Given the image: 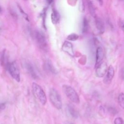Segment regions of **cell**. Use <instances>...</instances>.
I'll use <instances>...</instances> for the list:
<instances>
[{
	"mask_svg": "<svg viewBox=\"0 0 124 124\" xmlns=\"http://www.w3.org/2000/svg\"><path fill=\"white\" fill-rule=\"evenodd\" d=\"M120 74H121V77L122 78L124 79V66L122 67V68L121 70Z\"/></svg>",
	"mask_w": 124,
	"mask_h": 124,
	"instance_id": "cell-23",
	"label": "cell"
},
{
	"mask_svg": "<svg viewBox=\"0 0 124 124\" xmlns=\"http://www.w3.org/2000/svg\"><path fill=\"white\" fill-rule=\"evenodd\" d=\"M51 21L53 24H57L60 19V15L59 12L55 9H53L51 15Z\"/></svg>",
	"mask_w": 124,
	"mask_h": 124,
	"instance_id": "cell-12",
	"label": "cell"
},
{
	"mask_svg": "<svg viewBox=\"0 0 124 124\" xmlns=\"http://www.w3.org/2000/svg\"><path fill=\"white\" fill-rule=\"evenodd\" d=\"M45 66L46 67V69L49 71L50 72L53 73V74H56L57 73V71L54 66L53 65L52 62L49 61L48 60L46 62L45 64Z\"/></svg>",
	"mask_w": 124,
	"mask_h": 124,
	"instance_id": "cell-14",
	"label": "cell"
},
{
	"mask_svg": "<svg viewBox=\"0 0 124 124\" xmlns=\"http://www.w3.org/2000/svg\"><path fill=\"white\" fill-rule=\"evenodd\" d=\"M1 11H2V9L1 8V7L0 6V13L1 12Z\"/></svg>",
	"mask_w": 124,
	"mask_h": 124,
	"instance_id": "cell-26",
	"label": "cell"
},
{
	"mask_svg": "<svg viewBox=\"0 0 124 124\" xmlns=\"http://www.w3.org/2000/svg\"><path fill=\"white\" fill-rule=\"evenodd\" d=\"M104 53L103 48L100 46L98 47L96 51V61L95 64V67L98 65L102 62L104 58Z\"/></svg>",
	"mask_w": 124,
	"mask_h": 124,
	"instance_id": "cell-10",
	"label": "cell"
},
{
	"mask_svg": "<svg viewBox=\"0 0 124 124\" xmlns=\"http://www.w3.org/2000/svg\"><path fill=\"white\" fill-rule=\"evenodd\" d=\"M114 68L112 67V66L110 65L108 68L107 71L105 75V76L103 79V82L105 84H107V85L109 84L111 82L114 77Z\"/></svg>",
	"mask_w": 124,
	"mask_h": 124,
	"instance_id": "cell-7",
	"label": "cell"
},
{
	"mask_svg": "<svg viewBox=\"0 0 124 124\" xmlns=\"http://www.w3.org/2000/svg\"><path fill=\"white\" fill-rule=\"evenodd\" d=\"M6 66L12 78H14L17 82H20V75L16 63L15 62H8Z\"/></svg>",
	"mask_w": 124,
	"mask_h": 124,
	"instance_id": "cell-3",
	"label": "cell"
},
{
	"mask_svg": "<svg viewBox=\"0 0 124 124\" xmlns=\"http://www.w3.org/2000/svg\"><path fill=\"white\" fill-rule=\"evenodd\" d=\"M89 27V23L88 20L86 18L84 17L83 20V24H82V32L86 33L87 32Z\"/></svg>",
	"mask_w": 124,
	"mask_h": 124,
	"instance_id": "cell-17",
	"label": "cell"
},
{
	"mask_svg": "<svg viewBox=\"0 0 124 124\" xmlns=\"http://www.w3.org/2000/svg\"><path fill=\"white\" fill-rule=\"evenodd\" d=\"M25 67L28 72L30 76L33 79H37L38 78V75L36 72L34 66L29 62H26L25 63Z\"/></svg>",
	"mask_w": 124,
	"mask_h": 124,
	"instance_id": "cell-9",
	"label": "cell"
},
{
	"mask_svg": "<svg viewBox=\"0 0 124 124\" xmlns=\"http://www.w3.org/2000/svg\"></svg>",
	"mask_w": 124,
	"mask_h": 124,
	"instance_id": "cell-27",
	"label": "cell"
},
{
	"mask_svg": "<svg viewBox=\"0 0 124 124\" xmlns=\"http://www.w3.org/2000/svg\"><path fill=\"white\" fill-rule=\"evenodd\" d=\"M79 38V36L78 34L76 33H71L69 34L67 37V39L70 41H75L77 40Z\"/></svg>",
	"mask_w": 124,
	"mask_h": 124,
	"instance_id": "cell-18",
	"label": "cell"
},
{
	"mask_svg": "<svg viewBox=\"0 0 124 124\" xmlns=\"http://www.w3.org/2000/svg\"><path fill=\"white\" fill-rule=\"evenodd\" d=\"M65 124H74L72 123V122H70V121H67V122H65Z\"/></svg>",
	"mask_w": 124,
	"mask_h": 124,
	"instance_id": "cell-25",
	"label": "cell"
},
{
	"mask_svg": "<svg viewBox=\"0 0 124 124\" xmlns=\"http://www.w3.org/2000/svg\"><path fill=\"white\" fill-rule=\"evenodd\" d=\"M49 98L51 104L57 109L62 108V102L61 96L58 91L54 88H51L49 92Z\"/></svg>",
	"mask_w": 124,
	"mask_h": 124,
	"instance_id": "cell-1",
	"label": "cell"
},
{
	"mask_svg": "<svg viewBox=\"0 0 124 124\" xmlns=\"http://www.w3.org/2000/svg\"><path fill=\"white\" fill-rule=\"evenodd\" d=\"M5 108V103H0V110L4 109Z\"/></svg>",
	"mask_w": 124,
	"mask_h": 124,
	"instance_id": "cell-22",
	"label": "cell"
},
{
	"mask_svg": "<svg viewBox=\"0 0 124 124\" xmlns=\"http://www.w3.org/2000/svg\"><path fill=\"white\" fill-rule=\"evenodd\" d=\"M108 70L107 64L105 62H102L98 65L96 67L95 74L98 78L103 77Z\"/></svg>",
	"mask_w": 124,
	"mask_h": 124,
	"instance_id": "cell-6",
	"label": "cell"
},
{
	"mask_svg": "<svg viewBox=\"0 0 124 124\" xmlns=\"http://www.w3.org/2000/svg\"><path fill=\"white\" fill-rule=\"evenodd\" d=\"M62 50L66 53L71 57L74 56V52L73 50V45L69 42L65 41L64 42L62 47Z\"/></svg>",
	"mask_w": 124,
	"mask_h": 124,
	"instance_id": "cell-8",
	"label": "cell"
},
{
	"mask_svg": "<svg viewBox=\"0 0 124 124\" xmlns=\"http://www.w3.org/2000/svg\"><path fill=\"white\" fill-rule=\"evenodd\" d=\"M108 111L111 114H115L116 113H117V111L116 110L113 108H108Z\"/></svg>",
	"mask_w": 124,
	"mask_h": 124,
	"instance_id": "cell-20",
	"label": "cell"
},
{
	"mask_svg": "<svg viewBox=\"0 0 124 124\" xmlns=\"http://www.w3.org/2000/svg\"><path fill=\"white\" fill-rule=\"evenodd\" d=\"M120 27L122 29V30H123V31L124 32V21L123 20V21H121L120 23Z\"/></svg>",
	"mask_w": 124,
	"mask_h": 124,
	"instance_id": "cell-24",
	"label": "cell"
},
{
	"mask_svg": "<svg viewBox=\"0 0 124 124\" xmlns=\"http://www.w3.org/2000/svg\"><path fill=\"white\" fill-rule=\"evenodd\" d=\"M88 9H89L90 14L92 15V16L95 17V16H96L95 9V7L92 1H88Z\"/></svg>",
	"mask_w": 124,
	"mask_h": 124,
	"instance_id": "cell-15",
	"label": "cell"
},
{
	"mask_svg": "<svg viewBox=\"0 0 124 124\" xmlns=\"http://www.w3.org/2000/svg\"><path fill=\"white\" fill-rule=\"evenodd\" d=\"M62 88L65 95L69 100L76 104H78L79 103L80 100L79 96L73 88L66 85H63Z\"/></svg>",
	"mask_w": 124,
	"mask_h": 124,
	"instance_id": "cell-4",
	"label": "cell"
},
{
	"mask_svg": "<svg viewBox=\"0 0 124 124\" xmlns=\"http://www.w3.org/2000/svg\"><path fill=\"white\" fill-rule=\"evenodd\" d=\"M118 102L120 106L124 109V93H121L118 97Z\"/></svg>",
	"mask_w": 124,
	"mask_h": 124,
	"instance_id": "cell-16",
	"label": "cell"
},
{
	"mask_svg": "<svg viewBox=\"0 0 124 124\" xmlns=\"http://www.w3.org/2000/svg\"><path fill=\"white\" fill-rule=\"evenodd\" d=\"M67 110L69 113V114L74 118H77L78 116V113L77 110L75 108L70 105H68L67 106Z\"/></svg>",
	"mask_w": 124,
	"mask_h": 124,
	"instance_id": "cell-13",
	"label": "cell"
},
{
	"mask_svg": "<svg viewBox=\"0 0 124 124\" xmlns=\"http://www.w3.org/2000/svg\"><path fill=\"white\" fill-rule=\"evenodd\" d=\"M79 9L81 12H84V5L83 4V1H81L80 3L79 4Z\"/></svg>",
	"mask_w": 124,
	"mask_h": 124,
	"instance_id": "cell-21",
	"label": "cell"
},
{
	"mask_svg": "<svg viewBox=\"0 0 124 124\" xmlns=\"http://www.w3.org/2000/svg\"><path fill=\"white\" fill-rule=\"evenodd\" d=\"M96 27L100 33H103L105 31V26L104 22L100 17H96L95 20Z\"/></svg>",
	"mask_w": 124,
	"mask_h": 124,
	"instance_id": "cell-11",
	"label": "cell"
},
{
	"mask_svg": "<svg viewBox=\"0 0 124 124\" xmlns=\"http://www.w3.org/2000/svg\"><path fill=\"white\" fill-rule=\"evenodd\" d=\"M34 35L39 47L42 50L46 51L47 49V44L44 33L39 31H36Z\"/></svg>",
	"mask_w": 124,
	"mask_h": 124,
	"instance_id": "cell-5",
	"label": "cell"
},
{
	"mask_svg": "<svg viewBox=\"0 0 124 124\" xmlns=\"http://www.w3.org/2000/svg\"><path fill=\"white\" fill-rule=\"evenodd\" d=\"M114 124H124V121L121 117H117L114 120Z\"/></svg>",
	"mask_w": 124,
	"mask_h": 124,
	"instance_id": "cell-19",
	"label": "cell"
},
{
	"mask_svg": "<svg viewBox=\"0 0 124 124\" xmlns=\"http://www.w3.org/2000/svg\"><path fill=\"white\" fill-rule=\"evenodd\" d=\"M32 91L34 95L37 98L40 103L45 105L46 102V96L42 88L36 83L33 82L32 84Z\"/></svg>",
	"mask_w": 124,
	"mask_h": 124,
	"instance_id": "cell-2",
	"label": "cell"
}]
</instances>
